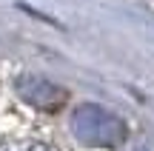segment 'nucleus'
I'll return each instance as SVG.
<instances>
[{"instance_id": "nucleus-1", "label": "nucleus", "mask_w": 154, "mask_h": 151, "mask_svg": "<svg viewBox=\"0 0 154 151\" xmlns=\"http://www.w3.org/2000/svg\"><path fill=\"white\" fill-rule=\"evenodd\" d=\"M72 131L80 143L86 146H100L111 148L120 146L126 140V125L117 114H111L109 108L97 106V103H83L80 108L72 114Z\"/></svg>"}, {"instance_id": "nucleus-2", "label": "nucleus", "mask_w": 154, "mask_h": 151, "mask_svg": "<svg viewBox=\"0 0 154 151\" xmlns=\"http://www.w3.org/2000/svg\"><path fill=\"white\" fill-rule=\"evenodd\" d=\"M17 94L37 108H51L63 103V91L57 86H51L49 80L37 77V74H26V77L17 80Z\"/></svg>"}, {"instance_id": "nucleus-3", "label": "nucleus", "mask_w": 154, "mask_h": 151, "mask_svg": "<svg viewBox=\"0 0 154 151\" xmlns=\"http://www.w3.org/2000/svg\"><path fill=\"white\" fill-rule=\"evenodd\" d=\"M3 151H54L51 146H46V143H14V146H6Z\"/></svg>"}]
</instances>
